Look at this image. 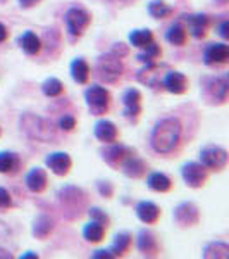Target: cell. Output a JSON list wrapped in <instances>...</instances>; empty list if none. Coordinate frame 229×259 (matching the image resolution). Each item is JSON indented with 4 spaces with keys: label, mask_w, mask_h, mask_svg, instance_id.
<instances>
[{
    "label": "cell",
    "mask_w": 229,
    "mask_h": 259,
    "mask_svg": "<svg viewBox=\"0 0 229 259\" xmlns=\"http://www.w3.org/2000/svg\"><path fill=\"white\" fill-rule=\"evenodd\" d=\"M183 135V126L176 118L157 121L150 133V147L157 154H170L178 149Z\"/></svg>",
    "instance_id": "1"
},
{
    "label": "cell",
    "mask_w": 229,
    "mask_h": 259,
    "mask_svg": "<svg viewBox=\"0 0 229 259\" xmlns=\"http://www.w3.org/2000/svg\"><path fill=\"white\" fill-rule=\"evenodd\" d=\"M19 126L21 132H24L31 140H38V142H50L55 139V133L52 130V124L47 119L40 118L35 114H23L19 119Z\"/></svg>",
    "instance_id": "2"
},
{
    "label": "cell",
    "mask_w": 229,
    "mask_h": 259,
    "mask_svg": "<svg viewBox=\"0 0 229 259\" xmlns=\"http://www.w3.org/2000/svg\"><path fill=\"white\" fill-rule=\"evenodd\" d=\"M85 102L93 116H103L110 107V94L103 87L91 85L85 92Z\"/></svg>",
    "instance_id": "3"
},
{
    "label": "cell",
    "mask_w": 229,
    "mask_h": 259,
    "mask_svg": "<svg viewBox=\"0 0 229 259\" xmlns=\"http://www.w3.org/2000/svg\"><path fill=\"white\" fill-rule=\"evenodd\" d=\"M97 71H98V76L105 83H116L121 76H123L124 64L119 56L109 52V54H105V56L98 57Z\"/></svg>",
    "instance_id": "4"
},
{
    "label": "cell",
    "mask_w": 229,
    "mask_h": 259,
    "mask_svg": "<svg viewBox=\"0 0 229 259\" xmlns=\"http://www.w3.org/2000/svg\"><path fill=\"white\" fill-rule=\"evenodd\" d=\"M227 150L219 145H205L200 150V162L205 166L207 169L220 171L227 166Z\"/></svg>",
    "instance_id": "5"
},
{
    "label": "cell",
    "mask_w": 229,
    "mask_h": 259,
    "mask_svg": "<svg viewBox=\"0 0 229 259\" xmlns=\"http://www.w3.org/2000/svg\"><path fill=\"white\" fill-rule=\"evenodd\" d=\"M227 78L226 76H210L203 78V95L210 102L224 104L227 99Z\"/></svg>",
    "instance_id": "6"
},
{
    "label": "cell",
    "mask_w": 229,
    "mask_h": 259,
    "mask_svg": "<svg viewBox=\"0 0 229 259\" xmlns=\"http://www.w3.org/2000/svg\"><path fill=\"white\" fill-rule=\"evenodd\" d=\"M90 23H91L90 12L83 9V7H71L66 12V26H68V31L73 36H83V33L90 26Z\"/></svg>",
    "instance_id": "7"
},
{
    "label": "cell",
    "mask_w": 229,
    "mask_h": 259,
    "mask_svg": "<svg viewBox=\"0 0 229 259\" xmlns=\"http://www.w3.org/2000/svg\"><path fill=\"white\" fill-rule=\"evenodd\" d=\"M207 169L202 162H195V161H190L186 164H183L181 168V177H183V182L190 187V189H200V187L205 185L207 182Z\"/></svg>",
    "instance_id": "8"
},
{
    "label": "cell",
    "mask_w": 229,
    "mask_h": 259,
    "mask_svg": "<svg viewBox=\"0 0 229 259\" xmlns=\"http://www.w3.org/2000/svg\"><path fill=\"white\" fill-rule=\"evenodd\" d=\"M100 154H102V159L105 161L110 168L119 169L121 166H123V162L126 161L131 154H135V150L131 147H126V145H123V144L112 142V144H107L105 149L100 150Z\"/></svg>",
    "instance_id": "9"
},
{
    "label": "cell",
    "mask_w": 229,
    "mask_h": 259,
    "mask_svg": "<svg viewBox=\"0 0 229 259\" xmlns=\"http://www.w3.org/2000/svg\"><path fill=\"white\" fill-rule=\"evenodd\" d=\"M123 116L131 123H136L141 114V94L138 89H128L123 94Z\"/></svg>",
    "instance_id": "10"
},
{
    "label": "cell",
    "mask_w": 229,
    "mask_h": 259,
    "mask_svg": "<svg viewBox=\"0 0 229 259\" xmlns=\"http://www.w3.org/2000/svg\"><path fill=\"white\" fill-rule=\"evenodd\" d=\"M173 218L180 227H195L200 221V211L193 202H181L180 206L174 207Z\"/></svg>",
    "instance_id": "11"
},
{
    "label": "cell",
    "mask_w": 229,
    "mask_h": 259,
    "mask_svg": "<svg viewBox=\"0 0 229 259\" xmlns=\"http://www.w3.org/2000/svg\"><path fill=\"white\" fill-rule=\"evenodd\" d=\"M45 164H47V168L52 171L53 175H57V177H66L71 171L73 161H71L69 154H66V152H52L45 157Z\"/></svg>",
    "instance_id": "12"
},
{
    "label": "cell",
    "mask_w": 229,
    "mask_h": 259,
    "mask_svg": "<svg viewBox=\"0 0 229 259\" xmlns=\"http://www.w3.org/2000/svg\"><path fill=\"white\" fill-rule=\"evenodd\" d=\"M229 59V45L226 44H210L203 50V64L219 66Z\"/></svg>",
    "instance_id": "13"
},
{
    "label": "cell",
    "mask_w": 229,
    "mask_h": 259,
    "mask_svg": "<svg viewBox=\"0 0 229 259\" xmlns=\"http://www.w3.org/2000/svg\"><path fill=\"white\" fill-rule=\"evenodd\" d=\"M93 135L98 142H102V144L107 145V144H112V142H118L119 130L114 123H112V121L100 119L95 123V126H93Z\"/></svg>",
    "instance_id": "14"
},
{
    "label": "cell",
    "mask_w": 229,
    "mask_h": 259,
    "mask_svg": "<svg viewBox=\"0 0 229 259\" xmlns=\"http://www.w3.org/2000/svg\"><path fill=\"white\" fill-rule=\"evenodd\" d=\"M162 87L167 92H170V94L181 95L188 89V78L183 73H180V71H169V73H165V76L162 78Z\"/></svg>",
    "instance_id": "15"
},
{
    "label": "cell",
    "mask_w": 229,
    "mask_h": 259,
    "mask_svg": "<svg viewBox=\"0 0 229 259\" xmlns=\"http://www.w3.org/2000/svg\"><path fill=\"white\" fill-rule=\"evenodd\" d=\"M136 245H138L140 252L147 257H155L159 254V242H157V237L150 230H141L138 233Z\"/></svg>",
    "instance_id": "16"
},
{
    "label": "cell",
    "mask_w": 229,
    "mask_h": 259,
    "mask_svg": "<svg viewBox=\"0 0 229 259\" xmlns=\"http://www.w3.org/2000/svg\"><path fill=\"white\" fill-rule=\"evenodd\" d=\"M57 197H59V200L66 207L73 206L76 214H80L78 209H81V204L85 202V194H83V190L76 189V187H64V189H61Z\"/></svg>",
    "instance_id": "17"
},
{
    "label": "cell",
    "mask_w": 229,
    "mask_h": 259,
    "mask_svg": "<svg viewBox=\"0 0 229 259\" xmlns=\"http://www.w3.org/2000/svg\"><path fill=\"white\" fill-rule=\"evenodd\" d=\"M24 183H26V189L33 192V194H41L45 189H47V171L43 168H33L30 173L24 178Z\"/></svg>",
    "instance_id": "18"
},
{
    "label": "cell",
    "mask_w": 229,
    "mask_h": 259,
    "mask_svg": "<svg viewBox=\"0 0 229 259\" xmlns=\"http://www.w3.org/2000/svg\"><path fill=\"white\" fill-rule=\"evenodd\" d=\"M188 24V30L195 38H203L207 33V28L210 24V19L207 14H190V16H183Z\"/></svg>",
    "instance_id": "19"
},
{
    "label": "cell",
    "mask_w": 229,
    "mask_h": 259,
    "mask_svg": "<svg viewBox=\"0 0 229 259\" xmlns=\"http://www.w3.org/2000/svg\"><path fill=\"white\" fill-rule=\"evenodd\" d=\"M136 216L140 218L141 223L153 225L160 218V209L157 204L150 202V200H141V202H138V206H136Z\"/></svg>",
    "instance_id": "20"
},
{
    "label": "cell",
    "mask_w": 229,
    "mask_h": 259,
    "mask_svg": "<svg viewBox=\"0 0 229 259\" xmlns=\"http://www.w3.org/2000/svg\"><path fill=\"white\" fill-rule=\"evenodd\" d=\"M121 169H123V173L126 175L128 178H141L147 173V164H145L143 159H140L135 154H131V156L123 162Z\"/></svg>",
    "instance_id": "21"
},
{
    "label": "cell",
    "mask_w": 229,
    "mask_h": 259,
    "mask_svg": "<svg viewBox=\"0 0 229 259\" xmlns=\"http://www.w3.org/2000/svg\"><path fill=\"white\" fill-rule=\"evenodd\" d=\"M18 45L24 54H28V56H36V54L41 50L40 36L33 31H24L18 38Z\"/></svg>",
    "instance_id": "22"
},
{
    "label": "cell",
    "mask_w": 229,
    "mask_h": 259,
    "mask_svg": "<svg viewBox=\"0 0 229 259\" xmlns=\"http://www.w3.org/2000/svg\"><path fill=\"white\" fill-rule=\"evenodd\" d=\"M159 71V66L155 62H148L145 64V68L138 73V80L141 83H145L150 89H157L159 85H162V80H160V74L157 73Z\"/></svg>",
    "instance_id": "23"
},
{
    "label": "cell",
    "mask_w": 229,
    "mask_h": 259,
    "mask_svg": "<svg viewBox=\"0 0 229 259\" xmlns=\"http://www.w3.org/2000/svg\"><path fill=\"white\" fill-rule=\"evenodd\" d=\"M21 168V159L16 152L2 150L0 152V173L2 175H14Z\"/></svg>",
    "instance_id": "24"
},
{
    "label": "cell",
    "mask_w": 229,
    "mask_h": 259,
    "mask_svg": "<svg viewBox=\"0 0 229 259\" xmlns=\"http://www.w3.org/2000/svg\"><path fill=\"white\" fill-rule=\"evenodd\" d=\"M53 227H55V223H53V220L50 218L48 214H38L35 223H33V235H35L36 239L43 240L53 232Z\"/></svg>",
    "instance_id": "25"
},
{
    "label": "cell",
    "mask_w": 229,
    "mask_h": 259,
    "mask_svg": "<svg viewBox=\"0 0 229 259\" xmlns=\"http://www.w3.org/2000/svg\"><path fill=\"white\" fill-rule=\"evenodd\" d=\"M71 76H73V80L76 83H80V85L88 83V78H90L88 62H86L85 59H81V57L74 59L73 62H71Z\"/></svg>",
    "instance_id": "26"
},
{
    "label": "cell",
    "mask_w": 229,
    "mask_h": 259,
    "mask_svg": "<svg viewBox=\"0 0 229 259\" xmlns=\"http://www.w3.org/2000/svg\"><path fill=\"white\" fill-rule=\"evenodd\" d=\"M147 185L150 190L159 192V194H164V192H169L173 189V182L164 173H150L147 178Z\"/></svg>",
    "instance_id": "27"
},
{
    "label": "cell",
    "mask_w": 229,
    "mask_h": 259,
    "mask_svg": "<svg viewBox=\"0 0 229 259\" xmlns=\"http://www.w3.org/2000/svg\"><path fill=\"white\" fill-rule=\"evenodd\" d=\"M202 256L205 259H226L229 257V245L226 242H210L203 247Z\"/></svg>",
    "instance_id": "28"
},
{
    "label": "cell",
    "mask_w": 229,
    "mask_h": 259,
    "mask_svg": "<svg viewBox=\"0 0 229 259\" xmlns=\"http://www.w3.org/2000/svg\"><path fill=\"white\" fill-rule=\"evenodd\" d=\"M103 237H105V227L97 223V221H93V220H91L90 223H86L85 228H83V239H85L86 242L97 244V242L103 240Z\"/></svg>",
    "instance_id": "29"
},
{
    "label": "cell",
    "mask_w": 229,
    "mask_h": 259,
    "mask_svg": "<svg viewBox=\"0 0 229 259\" xmlns=\"http://www.w3.org/2000/svg\"><path fill=\"white\" fill-rule=\"evenodd\" d=\"M130 245H131V235H130V233H126V232L118 233V235L114 237L112 245L109 247V252L114 257H119V256H123L128 249H130Z\"/></svg>",
    "instance_id": "30"
},
{
    "label": "cell",
    "mask_w": 229,
    "mask_h": 259,
    "mask_svg": "<svg viewBox=\"0 0 229 259\" xmlns=\"http://www.w3.org/2000/svg\"><path fill=\"white\" fill-rule=\"evenodd\" d=\"M147 11H148V14L155 19H165L174 12L173 7H170L169 4H165L164 0H152L147 6Z\"/></svg>",
    "instance_id": "31"
},
{
    "label": "cell",
    "mask_w": 229,
    "mask_h": 259,
    "mask_svg": "<svg viewBox=\"0 0 229 259\" xmlns=\"http://www.w3.org/2000/svg\"><path fill=\"white\" fill-rule=\"evenodd\" d=\"M165 40L170 45H174V47H183L186 44V28L180 23L173 24L167 30V33H165Z\"/></svg>",
    "instance_id": "32"
},
{
    "label": "cell",
    "mask_w": 229,
    "mask_h": 259,
    "mask_svg": "<svg viewBox=\"0 0 229 259\" xmlns=\"http://www.w3.org/2000/svg\"><path fill=\"white\" fill-rule=\"evenodd\" d=\"M128 40L133 47L136 49H145L147 45H150L153 41V33L150 30H133L128 35Z\"/></svg>",
    "instance_id": "33"
},
{
    "label": "cell",
    "mask_w": 229,
    "mask_h": 259,
    "mask_svg": "<svg viewBox=\"0 0 229 259\" xmlns=\"http://www.w3.org/2000/svg\"><path fill=\"white\" fill-rule=\"evenodd\" d=\"M41 92H43L45 97H59V95L64 92V85H62V81L59 78H47V80L43 81V85H41Z\"/></svg>",
    "instance_id": "34"
},
{
    "label": "cell",
    "mask_w": 229,
    "mask_h": 259,
    "mask_svg": "<svg viewBox=\"0 0 229 259\" xmlns=\"http://www.w3.org/2000/svg\"><path fill=\"white\" fill-rule=\"evenodd\" d=\"M160 56H162L160 47L155 41H152V44L147 45L145 49H141V52L138 54V59L141 62H145V64H148V62H155V59H159Z\"/></svg>",
    "instance_id": "35"
},
{
    "label": "cell",
    "mask_w": 229,
    "mask_h": 259,
    "mask_svg": "<svg viewBox=\"0 0 229 259\" xmlns=\"http://www.w3.org/2000/svg\"><path fill=\"white\" fill-rule=\"evenodd\" d=\"M88 214H90V218L93 220V221H97V223L100 225H103V227H109L110 225V218H109V214H107L105 211H102L100 207H91V209L88 211Z\"/></svg>",
    "instance_id": "36"
},
{
    "label": "cell",
    "mask_w": 229,
    "mask_h": 259,
    "mask_svg": "<svg viewBox=\"0 0 229 259\" xmlns=\"http://www.w3.org/2000/svg\"><path fill=\"white\" fill-rule=\"evenodd\" d=\"M59 128L62 132H73V130L76 128V118L71 114H64L59 119Z\"/></svg>",
    "instance_id": "37"
},
{
    "label": "cell",
    "mask_w": 229,
    "mask_h": 259,
    "mask_svg": "<svg viewBox=\"0 0 229 259\" xmlns=\"http://www.w3.org/2000/svg\"><path fill=\"white\" fill-rule=\"evenodd\" d=\"M97 189H98V194L102 195V197L110 199L112 195H114V187H112L110 182H98Z\"/></svg>",
    "instance_id": "38"
},
{
    "label": "cell",
    "mask_w": 229,
    "mask_h": 259,
    "mask_svg": "<svg viewBox=\"0 0 229 259\" xmlns=\"http://www.w3.org/2000/svg\"><path fill=\"white\" fill-rule=\"evenodd\" d=\"M12 206V197L11 194L7 192L4 187H0V211L4 209H9V207Z\"/></svg>",
    "instance_id": "39"
},
{
    "label": "cell",
    "mask_w": 229,
    "mask_h": 259,
    "mask_svg": "<svg viewBox=\"0 0 229 259\" xmlns=\"http://www.w3.org/2000/svg\"><path fill=\"white\" fill-rule=\"evenodd\" d=\"M91 257L93 259H112L114 256L109 252V249H100V250H95V252L91 254Z\"/></svg>",
    "instance_id": "40"
},
{
    "label": "cell",
    "mask_w": 229,
    "mask_h": 259,
    "mask_svg": "<svg viewBox=\"0 0 229 259\" xmlns=\"http://www.w3.org/2000/svg\"><path fill=\"white\" fill-rule=\"evenodd\" d=\"M219 35L222 36L224 40H227V38H229V21H227V19H224L222 23H220V26H219Z\"/></svg>",
    "instance_id": "41"
},
{
    "label": "cell",
    "mask_w": 229,
    "mask_h": 259,
    "mask_svg": "<svg viewBox=\"0 0 229 259\" xmlns=\"http://www.w3.org/2000/svg\"><path fill=\"white\" fill-rule=\"evenodd\" d=\"M112 54H116V56L123 57L128 54V49L124 47V44H114V49H112Z\"/></svg>",
    "instance_id": "42"
},
{
    "label": "cell",
    "mask_w": 229,
    "mask_h": 259,
    "mask_svg": "<svg viewBox=\"0 0 229 259\" xmlns=\"http://www.w3.org/2000/svg\"><path fill=\"white\" fill-rule=\"evenodd\" d=\"M9 235H11V230L9 227H7L4 221H0V240H6V239H9Z\"/></svg>",
    "instance_id": "43"
},
{
    "label": "cell",
    "mask_w": 229,
    "mask_h": 259,
    "mask_svg": "<svg viewBox=\"0 0 229 259\" xmlns=\"http://www.w3.org/2000/svg\"><path fill=\"white\" fill-rule=\"evenodd\" d=\"M18 2L23 9H31V7H35L36 4H40L41 0H18Z\"/></svg>",
    "instance_id": "44"
},
{
    "label": "cell",
    "mask_w": 229,
    "mask_h": 259,
    "mask_svg": "<svg viewBox=\"0 0 229 259\" xmlns=\"http://www.w3.org/2000/svg\"><path fill=\"white\" fill-rule=\"evenodd\" d=\"M7 36H9V31H7L6 24L0 23V44H4V41L7 40Z\"/></svg>",
    "instance_id": "45"
},
{
    "label": "cell",
    "mask_w": 229,
    "mask_h": 259,
    "mask_svg": "<svg viewBox=\"0 0 229 259\" xmlns=\"http://www.w3.org/2000/svg\"><path fill=\"white\" fill-rule=\"evenodd\" d=\"M28 257L38 259V254H36V252H26V254H21V259H28Z\"/></svg>",
    "instance_id": "46"
},
{
    "label": "cell",
    "mask_w": 229,
    "mask_h": 259,
    "mask_svg": "<svg viewBox=\"0 0 229 259\" xmlns=\"http://www.w3.org/2000/svg\"><path fill=\"white\" fill-rule=\"evenodd\" d=\"M0 257H12V254L6 249H0Z\"/></svg>",
    "instance_id": "47"
},
{
    "label": "cell",
    "mask_w": 229,
    "mask_h": 259,
    "mask_svg": "<svg viewBox=\"0 0 229 259\" xmlns=\"http://www.w3.org/2000/svg\"><path fill=\"white\" fill-rule=\"evenodd\" d=\"M0 133H2V132H0Z\"/></svg>",
    "instance_id": "48"
}]
</instances>
